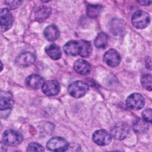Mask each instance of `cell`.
Wrapping results in <instances>:
<instances>
[{"label":"cell","mask_w":152,"mask_h":152,"mask_svg":"<svg viewBox=\"0 0 152 152\" xmlns=\"http://www.w3.org/2000/svg\"><path fill=\"white\" fill-rule=\"evenodd\" d=\"M88 90V85L80 80L71 83L68 87V93L75 98H80L84 96L87 93Z\"/></svg>","instance_id":"obj_1"},{"label":"cell","mask_w":152,"mask_h":152,"mask_svg":"<svg viewBox=\"0 0 152 152\" xmlns=\"http://www.w3.org/2000/svg\"><path fill=\"white\" fill-rule=\"evenodd\" d=\"M23 140L22 134L13 129L5 131L2 135V141L8 146H16L20 144Z\"/></svg>","instance_id":"obj_2"},{"label":"cell","mask_w":152,"mask_h":152,"mask_svg":"<svg viewBox=\"0 0 152 152\" xmlns=\"http://www.w3.org/2000/svg\"><path fill=\"white\" fill-rule=\"evenodd\" d=\"M150 22L148 14L143 11H137L132 16V23L133 26L139 29L147 27Z\"/></svg>","instance_id":"obj_3"},{"label":"cell","mask_w":152,"mask_h":152,"mask_svg":"<svg viewBox=\"0 0 152 152\" xmlns=\"http://www.w3.org/2000/svg\"><path fill=\"white\" fill-rule=\"evenodd\" d=\"M46 146L51 151H65L68 150L69 144L64 138L55 137L52 138L48 141Z\"/></svg>","instance_id":"obj_4"},{"label":"cell","mask_w":152,"mask_h":152,"mask_svg":"<svg viewBox=\"0 0 152 152\" xmlns=\"http://www.w3.org/2000/svg\"><path fill=\"white\" fill-rule=\"evenodd\" d=\"M126 103L129 109L139 110L144 106L145 99L141 94L135 93L128 97Z\"/></svg>","instance_id":"obj_5"},{"label":"cell","mask_w":152,"mask_h":152,"mask_svg":"<svg viewBox=\"0 0 152 152\" xmlns=\"http://www.w3.org/2000/svg\"><path fill=\"white\" fill-rule=\"evenodd\" d=\"M130 130L129 126L124 122L118 123L113 126L111 130V135L117 140H124L126 138Z\"/></svg>","instance_id":"obj_6"},{"label":"cell","mask_w":152,"mask_h":152,"mask_svg":"<svg viewBox=\"0 0 152 152\" xmlns=\"http://www.w3.org/2000/svg\"><path fill=\"white\" fill-rule=\"evenodd\" d=\"M92 138L96 144L100 146H105L110 143L112 135L104 129H99L93 133Z\"/></svg>","instance_id":"obj_7"},{"label":"cell","mask_w":152,"mask_h":152,"mask_svg":"<svg viewBox=\"0 0 152 152\" xmlns=\"http://www.w3.org/2000/svg\"><path fill=\"white\" fill-rule=\"evenodd\" d=\"M13 22L12 15L8 8H2L0 11V24L1 31L10 29Z\"/></svg>","instance_id":"obj_8"},{"label":"cell","mask_w":152,"mask_h":152,"mask_svg":"<svg viewBox=\"0 0 152 152\" xmlns=\"http://www.w3.org/2000/svg\"><path fill=\"white\" fill-rule=\"evenodd\" d=\"M42 92L46 96H52L57 95L60 91V85L55 80L45 81L42 87Z\"/></svg>","instance_id":"obj_9"},{"label":"cell","mask_w":152,"mask_h":152,"mask_svg":"<svg viewBox=\"0 0 152 152\" xmlns=\"http://www.w3.org/2000/svg\"><path fill=\"white\" fill-rule=\"evenodd\" d=\"M104 62L110 67H116L119 65L121 62V57L119 53L115 49L108 50L103 56Z\"/></svg>","instance_id":"obj_10"},{"label":"cell","mask_w":152,"mask_h":152,"mask_svg":"<svg viewBox=\"0 0 152 152\" xmlns=\"http://www.w3.org/2000/svg\"><path fill=\"white\" fill-rule=\"evenodd\" d=\"M35 56L31 52H26L20 54L15 59V64L21 67H27L31 65L35 62Z\"/></svg>","instance_id":"obj_11"},{"label":"cell","mask_w":152,"mask_h":152,"mask_svg":"<svg viewBox=\"0 0 152 152\" xmlns=\"http://www.w3.org/2000/svg\"><path fill=\"white\" fill-rule=\"evenodd\" d=\"M64 50L65 53L68 55H80L81 46L79 40H70L64 46Z\"/></svg>","instance_id":"obj_12"},{"label":"cell","mask_w":152,"mask_h":152,"mask_svg":"<svg viewBox=\"0 0 152 152\" xmlns=\"http://www.w3.org/2000/svg\"><path fill=\"white\" fill-rule=\"evenodd\" d=\"M74 69L77 73L81 75H87L91 71V65L87 61L79 59L74 64Z\"/></svg>","instance_id":"obj_13"},{"label":"cell","mask_w":152,"mask_h":152,"mask_svg":"<svg viewBox=\"0 0 152 152\" xmlns=\"http://www.w3.org/2000/svg\"><path fill=\"white\" fill-rule=\"evenodd\" d=\"M44 83L43 78L37 74H31L26 79V85L33 89H38L42 87Z\"/></svg>","instance_id":"obj_14"},{"label":"cell","mask_w":152,"mask_h":152,"mask_svg":"<svg viewBox=\"0 0 152 152\" xmlns=\"http://www.w3.org/2000/svg\"><path fill=\"white\" fill-rule=\"evenodd\" d=\"M14 101L11 94L7 91H1L0 99V109L6 110L11 109L13 106Z\"/></svg>","instance_id":"obj_15"},{"label":"cell","mask_w":152,"mask_h":152,"mask_svg":"<svg viewBox=\"0 0 152 152\" xmlns=\"http://www.w3.org/2000/svg\"><path fill=\"white\" fill-rule=\"evenodd\" d=\"M43 34L48 40L53 42L58 39L60 35V32L56 26L50 25L45 28Z\"/></svg>","instance_id":"obj_16"},{"label":"cell","mask_w":152,"mask_h":152,"mask_svg":"<svg viewBox=\"0 0 152 152\" xmlns=\"http://www.w3.org/2000/svg\"><path fill=\"white\" fill-rule=\"evenodd\" d=\"M46 54L52 59H59L62 55V51L61 48L55 44H50L45 48Z\"/></svg>","instance_id":"obj_17"},{"label":"cell","mask_w":152,"mask_h":152,"mask_svg":"<svg viewBox=\"0 0 152 152\" xmlns=\"http://www.w3.org/2000/svg\"><path fill=\"white\" fill-rule=\"evenodd\" d=\"M148 123L141 118H137L133 122L132 126L134 131L140 134H142L148 131L149 125Z\"/></svg>","instance_id":"obj_18"},{"label":"cell","mask_w":152,"mask_h":152,"mask_svg":"<svg viewBox=\"0 0 152 152\" xmlns=\"http://www.w3.org/2000/svg\"><path fill=\"white\" fill-rule=\"evenodd\" d=\"M103 7L99 4H89L87 6V14L89 17H97L102 10Z\"/></svg>","instance_id":"obj_19"},{"label":"cell","mask_w":152,"mask_h":152,"mask_svg":"<svg viewBox=\"0 0 152 152\" xmlns=\"http://www.w3.org/2000/svg\"><path fill=\"white\" fill-rule=\"evenodd\" d=\"M79 42L81 46V52L80 56L83 58L88 57L92 52L91 43L89 42L84 40H80Z\"/></svg>","instance_id":"obj_20"},{"label":"cell","mask_w":152,"mask_h":152,"mask_svg":"<svg viewBox=\"0 0 152 152\" xmlns=\"http://www.w3.org/2000/svg\"><path fill=\"white\" fill-rule=\"evenodd\" d=\"M51 9L46 6L40 7L35 13L36 18L39 21H43L46 20L50 15Z\"/></svg>","instance_id":"obj_21"},{"label":"cell","mask_w":152,"mask_h":152,"mask_svg":"<svg viewBox=\"0 0 152 152\" xmlns=\"http://www.w3.org/2000/svg\"><path fill=\"white\" fill-rule=\"evenodd\" d=\"M107 35L104 33H100L94 40V45L99 49H104L107 45Z\"/></svg>","instance_id":"obj_22"},{"label":"cell","mask_w":152,"mask_h":152,"mask_svg":"<svg viewBox=\"0 0 152 152\" xmlns=\"http://www.w3.org/2000/svg\"><path fill=\"white\" fill-rule=\"evenodd\" d=\"M142 86L147 90H151V74H144L141 78Z\"/></svg>","instance_id":"obj_23"},{"label":"cell","mask_w":152,"mask_h":152,"mask_svg":"<svg viewBox=\"0 0 152 152\" xmlns=\"http://www.w3.org/2000/svg\"><path fill=\"white\" fill-rule=\"evenodd\" d=\"M27 151H44L45 150L43 147L38 143L36 142H31L30 143L27 147Z\"/></svg>","instance_id":"obj_24"},{"label":"cell","mask_w":152,"mask_h":152,"mask_svg":"<svg viewBox=\"0 0 152 152\" xmlns=\"http://www.w3.org/2000/svg\"><path fill=\"white\" fill-rule=\"evenodd\" d=\"M151 114L152 112L150 108L145 109L142 112V119L150 124L151 122Z\"/></svg>","instance_id":"obj_25"},{"label":"cell","mask_w":152,"mask_h":152,"mask_svg":"<svg viewBox=\"0 0 152 152\" xmlns=\"http://www.w3.org/2000/svg\"><path fill=\"white\" fill-rule=\"evenodd\" d=\"M5 3L7 4L8 7L10 9L14 10L17 8H18L22 3L23 1H5Z\"/></svg>","instance_id":"obj_26"},{"label":"cell","mask_w":152,"mask_h":152,"mask_svg":"<svg viewBox=\"0 0 152 152\" xmlns=\"http://www.w3.org/2000/svg\"><path fill=\"white\" fill-rule=\"evenodd\" d=\"M145 64H146V67L150 69H151V58H148L146 62H145Z\"/></svg>","instance_id":"obj_27"},{"label":"cell","mask_w":152,"mask_h":152,"mask_svg":"<svg viewBox=\"0 0 152 152\" xmlns=\"http://www.w3.org/2000/svg\"><path fill=\"white\" fill-rule=\"evenodd\" d=\"M138 2L140 3L141 5H149L151 2L148 1H139Z\"/></svg>","instance_id":"obj_28"}]
</instances>
